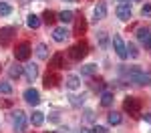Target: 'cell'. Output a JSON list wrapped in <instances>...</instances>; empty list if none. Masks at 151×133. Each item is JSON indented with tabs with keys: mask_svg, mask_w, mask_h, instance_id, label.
Instances as JSON below:
<instances>
[{
	"mask_svg": "<svg viewBox=\"0 0 151 133\" xmlns=\"http://www.w3.org/2000/svg\"><path fill=\"white\" fill-rule=\"evenodd\" d=\"M141 119L145 121V123H149V125H151V113H145V115H141Z\"/></svg>",
	"mask_w": 151,
	"mask_h": 133,
	"instance_id": "cell-36",
	"label": "cell"
},
{
	"mask_svg": "<svg viewBox=\"0 0 151 133\" xmlns=\"http://www.w3.org/2000/svg\"><path fill=\"white\" fill-rule=\"evenodd\" d=\"M81 73L85 77H93V75H97V65H85L81 69Z\"/></svg>",
	"mask_w": 151,
	"mask_h": 133,
	"instance_id": "cell-23",
	"label": "cell"
},
{
	"mask_svg": "<svg viewBox=\"0 0 151 133\" xmlns=\"http://www.w3.org/2000/svg\"><path fill=\"white\" fill-rule=\"evenodd\" d=\"M91 87H93V89H97V91H103L105 81H103V79H95L93 83H91Z\"/></svg>",
	"mask_w": 151,
	"mask_h": 133,
	"instance_id": "cell-31",
	"label": "cell"
},
{
	"mask_svg": "<svg viewBox=\"0 0 151 133\" xmlns=\"http://www.w3.org/2000/svg\"><path fill=\"white\" fill-rule=\"evenodd\" d=\"M67 87L73 89V91L79 89V87H81V79H79L77 75H69V77H67Z\"/></svg>",
	"mask_w": 151,
	"mask_h": 133,
	"instance_id": "cell-19",
	"label": "cell"
},
{
	"mask_svg": "<svg viewBox=\"0 0 151 133\" xmlns=\"http://www.w3.org/2000/svg\"><path fill=\"white\" fill-rule=\"evenodd\" d=\"M137 38L141 45H145L147 48H151V30L149 28H139L137 30Z\"/></svg>",
	"mask_w": 151,
	"mask_h": 133,
	"instance_id": "cell-11",
	"label": "cell"
},
{
	"mask_svg": "<svg viewBox=\"0 0 151 133\" xmlns=\"http://www.w3.org/2000/svg\"><path fill=\"white\" fill-rule=\"evenodd\" d=\"M57 18L63 24H67V22H73V20H75V14H73L70 10H63L60 14H57Z\"/></svg>",
	"mask_w": 151,
	"mask_h": 133,
	"instance_id": "cell-18",
	"label": "cell"
},
{
	"mask_svg": "<svg viewBox=\"0 0 151 133\" xmlns=\"http://www.w3.org/2000/svg\"><path fill=\"white\" fill-rule=\"evenodd\" d=\"M26 24H28V28H38L40 26V18L36 14H28L26 16Z\"/></svg>",
	"mask_w": 151,
	"mask_h": 133,
	"instance_id": "cell-21",
	"label": "cell"
},
{
	"mask_svg": "<svg viewBox=\"0 0 151 133\" xmlns=\"http://www.w3.org/2000/svg\"><path fill=\"white\" fill-rule=\"evenodd\" d=\"M113 101H115V99H113V93H107V91L101 93V105H103V107H111Z\"/></svg>",
	"mask_w": 151,
	"mask_h": 133,
	"instance_id": "cell-20",
	"label": "cell"
},
{
	"mask_svg": "<svg viewBox=\"0 0 151 133\" xmlns=\"http://www.w3.org/2000/svg\"><path fill=\"white\" fill-rule=\"evenodd\" d=\"M127 57H133V59L139 57V50H137V47H135L133 42H129V45H127Z\"/></svg>",
	"mask_w": 151,
	"mask_h": 133,
	"instance_id": "cell-28",
	"label": "cell"
},
{
	"mask_svg": "<svg viewBox=\"0 0 151 133\" xmlns=\"http://www.w3.org/2000/svg\"><path fill=\"white\" fill-rule=\"evenodd\" d=\"M137 2H139V0H137Z\"/></svg>",
	"mask_w": 151,
	"mask_h": 133,
	"instance_id": "cell-41",
	"label": "cell"
},
{
	"mask_svg": "<svg viewBox=\"0 0 151 133\" xmlns=\"http://www.w3.org/2000/svg\"><path fill=\"white\" fill-rule=\"evenodd\" d=\"M8 75H10L12 79H18V77H22V67H20V65H12L10 69H8Z\"/></svg>",
	"mask_w": 151,
	"mask_h": 133,
	"instance_id": "cell-22",
	"label": "cell"
},
{
	"mask_svg": "<svg viewBox=\"0 0 151 133\" xmlns=\"http://www.w3.org/2000/svg\"><path fill=\"white\" fill-rule=\"evenodd\" d=\"M99 42L101 47H107V32H99Z\"/></svg>",
	"mask_w": 151,
	"mask_h": 133,
	"instance_id": "cell-34",
	"label": "cell"
},
{
	"mask_svg": "<svg viewBox=\"0 0 151 133\" xmlns=\"http://www.w3.org/2000/svg\"><path fill=\"white\" fill-rule=\"evenodd\" d=\"M93 119H95L93 111H87V113H85V121H93Z\"/></svg>",
	"mask_w": 151,
	"mask_h": 133,
	"instance_id": "cell-35",
	"label": "cell"
},
{
	"mask_svg": "<svg viewBox=\"0 0 151 133\" xmlns=\"http://www.w3.org/2000/svg\"><path fill=\"white\" fill-rule=\"evenodd\" d=\"M58 83H60V77L57 73H47V77H45V87L47 89H55Z\"/></svg>",
	"mask_w": 151,
	"mask_h": 133,
	"instance_id": "cell-14",
	"label": "cell"
},
{
	"mask_svg": "<svg viewBox=\"0 0 151 133\" xmlns=\"http://www.w3.org/2000/svg\"><path fill=\"white\" fill-rule=\"evenodd\" d=\"M47 133H55V131H47Z\"/></svg>",
	"mask_w": 151,
	"mask_h": 133,
	"instance_id": "cell-40",
	"label": "cell"
},
{
	"mask_svg": "<svg viewBox=\"0 0 151 133\" xmlns=\"http://www.w3.org/2000/svg\"><path fill=\"white\" fill-rule=\"evenodd\" d=\"M81 133H91V131H89V129H81Z\"/></svg>",
	"mask_w": 151,
	"mask_h": 133,
	"instance_id": "cell-37",
	"label": "cell"
},
{
	"mask_svg": "<svg viewBox=\"0 0 151 133\" xmlns=\"http://www.w3.org/2000/svg\"><path fill=\"white\" fill-rule=\"evenodd\" d=\"M50 67H55V69H63V67H65V55H63V52H55L52 59H50Z\"/></svg>",
	"mask_w": 151,
	"mask_h": 133,
	"instance_id": "cell-16",
	"label": "cell"
},
{
	"mask_svg": "<svg viewBox=\"0 0 151 133\" xmlns=\"http://www.w3.org/2000/svg\"><path fill=\"white\" fill-rule=\"evenodd\" d=\"M30 45L28 42H20V45H16V48H14V59L16 60H28V57H30Z\"/></svg>",
	"mask_w": 151,
	"mask_h": 133,
	"instance_id": "cell-6",
	"label": "cell"
},
{
	"mask_svg": "<svg viewBox=\"0 0 151 133\" xmlns=\"http://www.w3.org/2000/svg\"><path fill=\"white\" fill-rule=\"evenodd\" d=\"M105 16H107V6H105V2H99V4L95 6V10H93V20L99 22V20H103Z\"/></svg>",
	"mask_w": 151,
	"mask_h": 133,
	"instance_id": "cell-12",
	"label": "cell"
},
{
	"mask_svg": "<svg viewBox=\"0 0 151 133\" xmlns=\"http://www.w3.org/2000/svg\"><path fill=\"white\" fill-rule=\"evenodd\" d=\"M69 99H70V105H73V107H79V105H83V103H85V95H81V97L70 95Z\"/></svg>",
	"mask_w": 151,
	"mask_h": 133,
	"instance_id": "cell-29",
	"label": "cell"
},
{
	"mask_svg": "<svg viewBox=\"0 0 151 133\" xmlns=\"http://www.w3.org/2000/svg\"><path fill=\"white\" fill-rule=\"evenodd\" d=\"M91 133H107V127H103V125H95L93 129H91Z\"/></svg>",
	"mask_w": 151,
	"mask_h": 133,
	"instance_id": "cell-32",
	"label": "cell"
},
{
	"mask_svg": "<svg viewBox=\"0 0 151 133\" xmlns=\"http://www.w3.org/2000/svg\"><path fill=\"white\" fill-rule=\"evenodd\" d=\"M12 125H14L16 133H24V129H26V113L20 111V109H16L12 113Z\"/></svg>",
	"mask_w": 151,
	"mask_h": 133,
	"instance_id": "cell-4",
	"label": "cell"
},
{
	"mask_svg": "<svg viewBox=\"0 0 151 133\" xmlns=\"http://www.w3.org/2000/svg\"><path fill=\"white\" fill-rule=\"evenodd\" d=\"M117 2H127V0H117Z\"/></svg>",
	"mask_w": 151,
	"mask_h": 133,
	"instance_id": "cell-38",
	"label": "cell"
},
{
	"mask_svg": "<svg viewBox=\"0 0 151 133\" xmlns=\"http://www.w3.org/2000/svg\"><path fill=\"white\" fill-rule=\"evenodd\" d=\"M123 111L129 113V115H139L141 113V99H137V97H127L123 101Z\"/></svg>",
	"mask_w": 151,
	"mask_h": 133,
	"instance_id": "cell-3",
	"label": "cell"
},
{
	"mask_svg": "<svg viewBox=\"0 0 151 133\" xmlns=\"http://www.w3.org/2000/svg\"><path fill=\"white\" fill-rule=\"evenodd\" d=\"M113 50L117 52L119 59H127V45L123 42V38H121L119 35L113 36Z\"/></svg>",
	"mask_w": 151,
	"mask_h": 133,
	"instance_id": "cell-7",
	"label": "cell"
},
{
	"mask_svg": "<svg viewBox=\"0 0 151 133\" xmlns=\"http://www.w3.org/2000/svg\"><path fill=\"white\" fill-rule=\"evenodd\" d=\"M36 55H38V59H47L48 57V47L45 42H40V45L36 47Z\"/></svg>",
	"mask_w": 151,
	"mask_h": 133,
	"instance_id": "cell-25",
	"label": "cell"
},
{
	"mask_svg": "<svg viewBox=\"0 0 151 133\" xmlns=\"http://www.w3.org/2000/svg\"><path fill=\"white\" fill-rule=\"evenodd\" d=\"M22 97H24V101H26L28 105H38V103H40V93H38L36 89H32V87L26 89L22 93Z\"/></svg>",
	"mask_w": 151,
	"mask_h": 133,
	"instance_id": "cell-8",
	"label": "cell"
},
{
	"mask_svg": "<svg viewBox=\"0 0 151 133\" xmlns=\"http://www.w3.org/2000/svg\"><path fill=\"white\" fill-rule=\"evenodd\" d=\"M69 35H70V32L65 28V26H58V28L52 30V38H55L57 42H65V40L69 38Z\"/></svg>",
	"mask_w": 151,
	"mask_h": 133,
	"instance_id": "cell-13",
	"label": "cell"
},
{
	"mask_svg": "<svg viewBox=\"0 0 151 133\" xmlns=\"http://www.w3.org/2000/svg\"><path fill=\"white\" fill-rule=\"evenodd\" d=\"M125 77H127L129 83H135V85H151V73L141 71L139 67H131L129 71H125Z\"/></svg>",
	"mask_w": 151,
	"mask_h": 133,
	"instance_id": "cell-1",
	"label": "cell"
},
{
	"mask_svg": "<svg viewBox=\"0 0 151 133\" xmlns=\"http://www.w3.org/2000/svg\"><path fill=\"white\" fill-rule=\"evenodd\" d=\"M22 75L26 77V81L32 83L36 77H38V67H36L35 63H32V65H24V67H22Z\"/></svg>",
	"mask_w": 151,
	"mask_h": 133,
	"instance_id": "cell-10",
	"label": "cell"
},
{
	"mask_svg": "<svg viewBox=\"0 0 151 133\" xmlns=\"http://www.w3.org/2000/svg\"><path fill=\"white\" fill-rule=\"evenodd\" d=\"M141 14H143V16H149V14H151V4H143V8H141Z\"/></svg>",
	"mask_w": 151,
	"mask_h": 133,
	"instance_id": "cell-33",
	"label": "cell"
},
{
	"mask_svg": "<svg viewBox=\"0 0 151 133\" xmlns=\"http://www.w3.org/2000/svg\"><path fill=\"white\" fill-rule=\"evenodd\" d=\"M0 93L10 95V93H12V85L10 83H2V81H0Z\"/></svg>",
	"mask_w": 151,
	"mask_h": 133,
	"instance_id": "cell-30",
	"label": "cell"
},
{
	"mask_svg": "<svg viewBox=\"0 0 151 133\" xmlns=\"http://www.w3.org/2000/svg\"><path fill=\"white\" fill-rule=\"evenodd\" d=\"M30 123H32L35 127H40V125L45 123V113H40V111H35V113L30 115Z\"/></svg>",
	"mask_w": 151,
	"mask_h": 133,
	"instance_id": "cell-17",
	"label": "cell"
},
{
	"mask_svg": "<svg viewBox=\"0 0 151 133\" xmlns=\"http://www.w3.org/2000/svg\"><path fill=\"white\" fill-rule=\"evenodd\" d=\"M42 20H45L47 24H55V20H58V18H57V14H55L52 10H45V14H42Z\"/></svg>",
	"mask_w": 151,
	"mask_h": 133,
	"instance_id": "cell-24",
	"label": "cell"
},
{
	"mask_svg": "<svg viewBox=\"0 0 151 133\" xmlns=\"http://www.w3.org/2000/svg\"><path fill=\"white\" fill-rule=\"evenodd\" d=\"M87 55H89V45L85 40H79L77 45H73L69 48V59H73V60H83Z\"/></svg>",
	"mask_w": 151,
	"mask_h": 133,
	"instance_id": "cell-2",
	"label": "cell"
},
{
	"mask_svg": "<svg viewBox=\"0 0 151 133\" xmlns=\"http://www.w3.org/2000/svg\"><path fill=\"white\" fill-rule=\"evenodd\" d=\"M131 14H133L131 4L123 2V4H119V6H117V18H119V20H129V18H131Z\"/></svg>",
	"mask_w": 151,
	"mask_h": 133,
	"instance_id": "cell-9",
	"label": "cell"
},
{
	"mask_svg": "<svg viewBox=\"0 0 151 133\" xmlns=\"http://www.w3.org/2000/svg\"><path fill=\"white\" fill-rule=\"evenodd\" d=\"M85 32H87V20H85L83 16H79L77 22H75V32H73V35L81 36V35H85Z\"/></svg>",
	"mask_w": 151,
	"mask_h": 133,
	"instance_id": "cell-15",
	"label": "cell"
},
{
	"mask_svg": "<svg viewBox=\"0 0 151 133\" xmlns=\"http://www.w3.org/2000/svg\"><path fill=\"white\" fill-rule=\"evenodd\" d=\"M65 2H75V0H65Z\"/></svg>",
	"mask_w": 151,
	"mask_h": 133,
	"instance_id": "cell-39",
	"label": "cell"
},
{
	"mask_svg": "<svg viewBox=\"0 0 151 133\" xmlns=\"http://www.w3.org/2000/svg\"><path fill=\"white\" fill-rule=\"evenodd\" d=\"M14 36H16V28H14V26H4V28H0V47H10Z\"/></svg>",
	"mask_w": 151,
	"mask_h": 133,
	"instance_id": "cell-5",
	"label": "cell"
},
{
	"mask_svg": "<svg viewBox=\"0 0 151 133\" xmlns=\"http://www.w3.org/2000/svg\"><path fill=\"white\" fill-rule=\"evenodd\" d=\"M12 12V6L8 2H0V16H8Z\"/></svg>",
	"mask_w": 151,
	"mask_h": 133,
	"instance_id": "cell-27",
	"label": "cell"
},
{
	"mask_svg": "<svg viewBox=\"0 0 151 133\" xmlns=\"http://www.w3.org/2000/svg\"><path fill=\"white\" fill-rule=\"evenodd\" d=\"M107 121H109V125H119V123H121V115L115 113V111H111V113L107 115Z\"/></svg>",
	"mask_w": 151,
	"mask_h": 133,
	"instance_id": "cell-26",
	"label": "cell"
}]
</instances>
